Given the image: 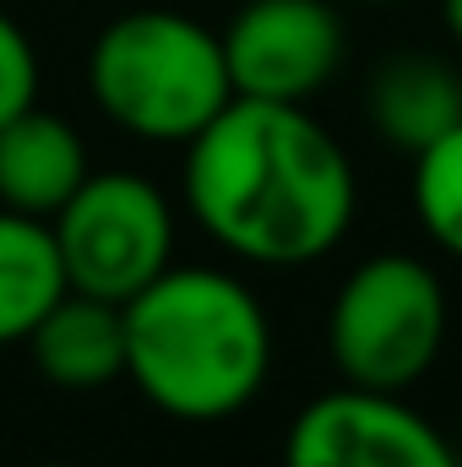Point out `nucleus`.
<instances>
[{
  "label": "nucleus",
  "mask_w": 462,
  "mask_h": 467,
  "mask_svg": "<svg viewBox=\"0 0 462 467\" xmlns=\"http://www.w3.org/2000/svg\"><path fill=\"white\" fill-rule=\"evenodd\" d=\"M71 288L49 218H27L0 207V348L27 343L33 327Z\"/></svg>",
  "instance_id": "9b49d317"
},
{
  "label": "nucleus",
  "mask_w": 462,
  "mask_h": 467,
  "mask_svg": "<svg viewBox=\"0 0 462 467\" xmlns=\"http://www.w3.org/2000/svg\"><path fill=\"white\" fill-rule=\"evenodd\" d=\"M71 288L125 305L158 272L174 266L180 213L169 191L142 169H93L77 196L49 218Z\"/></svg>",
  "instance_id": "39448f33"
},
{
  "label": "nucleus",
  "mask_w": 462,
  "mask_h": 467,
  "mask_svg": "<svg viewBox=\"0 0 462 467\" xmlns=\"http://www.w3.org/2000/svg\"><path fill=\"white\" fill-rule=\"evenodd\" d=\"M338 5H386V0H338Z\"/></svg>",
  "instance_id": "2eb2a0df"
},
{
  "label": "nucleus",
  "mask_w": 462,
  "mask_h": 467,
  "mask_svg": "<svg viewBox=\"0 0 462 467\" xmlns=\"http://www.w3.org/2000/svg\"><path fill=\"white\" fill-rule=\"evenodd\" d=\"M441 27L452 33V44H462V0H441Z\"/></svg>",
  "instance_id": "4468645a"
},
{
  "label": "nucleus",
  "mask_w": 462,
  "mask_h": 467,
  "mask_svg": "<svg viewBox=\"0 0 462 467\" xmlns=\"http://www.w3.org/2000/svg\"><path fill=\"white\" fill-rule=\"evenodd\" d=\"M125 380L174 424L239 419L272 375V316L229 266H169L125 305Z\"/></svg>",
  "instance_id": "f03ea898"
},
{
  "label": "nucleus",
  "mask_w": 462,
  "mask_h": 467,
  "mask_svg": "<svg viewBox=\"0 0 462 467\" xmlns=\"http://www.w3.org/2000/svg\"><path fill=\"white\" fill-rule=\"evenodd\" d=\"M446 283L425 255L375 250L327 305V358L348 386L414 391L446 348Z\"/></svg>",
  "instance_id": "20e7f679"
},
{
  "label": "nucleus",
  "mask_w": 462,
  "mask_h": 467,
  "mask_svg": "<svg viewBox=\"0 0 462 467\" xmlns=\"http://www.w3.org/2000/svg\"><path fill=\"white\" fill-rule=\"evenodd\" d=\"M27 467H71V462H27Z\"/></svg>",
  "instance_id": "dca6fc26"
},
{
  "label": "nucleus",
  "mask_w": 462,
  "mask_h": 467,
  "mask_svg": "<svg viewBox=\"0 0 462 467\" xmlns=\"http://www.w3.org/2000/svg\"><path fill=\"white\" fill-rule=\"evenodd\" d=\"M38 88H44V60H38V44L27 38V27L0 11V125L16 119L22 109L38 104Z\"/></svg>",
  "instance_id": "ddd939ff"
},
{
  "label": "nucleus",
  "mask_w": 462,
  "mask_h": 467,
  "mask_svg": "<svg viewBox=\"0 0 462 467\" xmlns=\"http://www.w3.org/2000/svg\"><path fill=\"white\" fill-rule=\"evenodd\" d=\"M180 196L191 223L245 266H310L359 218L348 147L305 104L239 99L185 141Z\"/></svg>",
  "instance_id": "f257e3e1"
},
{
  "label": "nucleus",
  "mask_w": 462,
  "mask_h": 467,
  "mask_svg": "<svg viewBox=\"0 0 462 467\" xmlns=\"http://www.w3.org/2000/svg\"><path fill=\"white\" fill-rule=\"evenodd\" d=\"M88 99L136 141L185 147L234 104L224 33L174 5L120 11L88 49Z\"/></svg>",
  "instance_id": "7ed1b4c3"
},
{
  "label": "nucleus",
  "mask_w": 462,
  "mask_h": 467,
  "mask_svg": "<svg viewBox=\"0 0 462 467\" xmlns=\"http://www.w3.org/2000/svg\"><path fill=\"white\" fill-rule=\"evenodd\" d=\"M27 353L49 386L99 391V386L125 375V310L99 299V294L66 288L60 305L33 327Z\"/></svg>",
  "instance_id": "9d476101"
},
{
  "label": "nucleus",
  "mask_w": 462,
  "mask_h": 467,
  "mask_svg": "<svg viewBox=\"0 0 462 467\" xmlns=\"http://www.w3.org/2000/svg\"><path fill=\"white\" fill-rule=\"evenodd\" d=\"M348 33L338 0H245L224 27L239 99L310 104L343 66Z\"/></svg>",
  "instance_id": "0eeeda50"
},
{
  "label": "nucleus",
  "mask_w": 462,
  "mask_h": 467,
  "mask_svg": "<svg viewBox=\"0 0 462 467\" xmlns=\"http://www.w3.org/2000/svg\"><path fill=\"white\" fill-rule=\"evenodd\" d=\"M283 467H462L452 441L408 402L338 380L283 430Z\"/></svg>",
  "instance_id": "423d86ee"
},
{
  "label": "nucleus",
  "mask_w": 462,
  "mask_h": 467,
  "mask_svg": "<svg viewBox=\"0 0 462 467\" xmlns=\"http://www.w3.org/2000/svg\"><path fill=\"white\" fill-rule=\"evenodd\" d=\"M364 115L370 130L392 147V152H425L436 136H446L462 119V77L425 49H403L392 55L364 93Z\"/></svg>",
  "instance_id": "1a4fd4ad"
},
{
  "label": "nucleus",
  "mask_w": 462,
  "mask_h": 467,
  "mask_svg": "<svg viewBox=\"0 0 462 467\" xmlns=\"http://www.w3.org/2000/svg\"><path fill=\"white\" fill-rule=\"evenodd\" d=\"M414 218L419 229L430 234V244H441L446 255L462 261V119L436 136L425 152H414Z\"/></svg>",
  "instance_id": "f8f14e48"
},
{
  "label": "nucleus",
  "mask_w": 462,
  "mask_h": 467,
  "mask_svg": "<svg viewBox=\"0 0 462 467\" xmlns=\"http://www.w3.org/2000/svg\"><path fill=\"white\" fill-rule=\"evenodd\" d=\"M88 174H93L88 141L66 115L33 104L0 125V207L27 218H55Z\"/></svg>",
  "instance_id": "6e6552de"
}]
</instances>
